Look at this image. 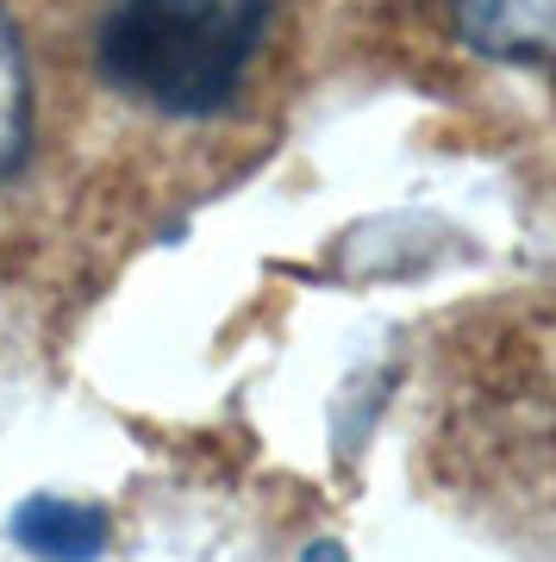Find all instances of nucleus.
I'll use <instances>...</instances> for the list:
<instances>
[{
  "label": "nucleus",
  "mask_w": 556,
  "mask_h": 562,
  "mask_svg": "<svg viewBox=\"0 0 556 562\" xmlns=\"http://www.w3.org/2000/svg\"><path fill=\"white\" fill-rule=\"evenodd\" d=\"M269 25V0H107L100 76L125 101L207 120L251 76Z\"/></svg>",
  "instance_id": "obj_1"
},
{
  "label": "nucleus",
  "mask_w": 556,
  "mask_h": 562,
  "mask_svg": "<svg viewBox=\"0 0 556 562\" xmlns=\"http://www.w3.org/2000/svg\"><path fill=\"white\" fill-rule=\"evenodd\" d=\"M457 32L476 57L556 76V0H457Z\"/></svg>",
  "instance_id": "obj_2"
},
{
  "label": "nucleus",
  "mask_w": 556,
  "mask_h": 562,
  "mask_svg": "<svg viewBox=\"0 0 556 562\" xmlns=\"http://www.w3.org/2000/svg\"><path fill=\"white\" fill-rule=\"evenodd\" d=\"M7 531L38 562H100V550L113 538V519L88 501H69V494H25L13 506Z\"/></svg>",
  "instance_id": "obj_3"
},
{
  "label": "nucleus",
  "mask_w": 556,
  "mask_h": 562,
  "mask_svg": "<svg viewBox=\"0 0 556 562\" xmlns=\"http://www.w3.org/2000/svg\"><path fill=\"white\" fill-rule=\"evenodd\" d=\"M32 138V76H25V44L20 25L0 7V176H13Z\"/></svg>",
  "instance_id": "obj_4"
},
{
  "label": "nucleus",
  "mask_w": 556,
  "mask_h": 562,
  "mask_svg": "<svg viewBox=\"0 0 556 562\" xmlns=\"http://www.w3.org/2000/svg\"><path fill=\"white\" fill-rule=\"evenodd\" d=\"M300 562H344V550H338V543H313Z\"/></svg>",
  "instance_id": "obj_5"
}]
</instances>
